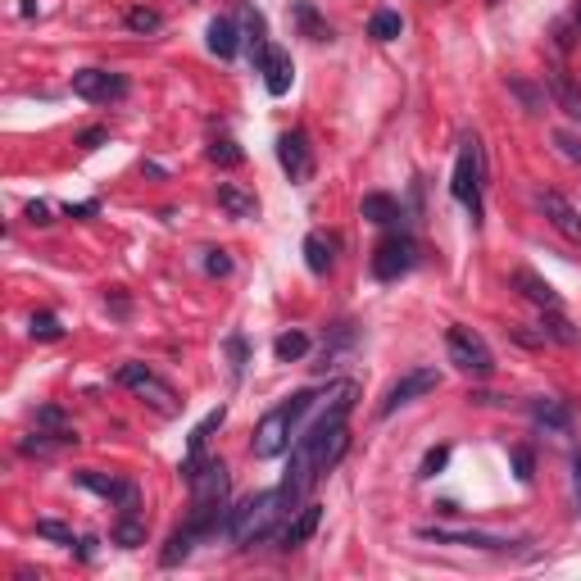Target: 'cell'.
I'll return each mask as SVG.
<instances>
[{"instance_id":"6da1fadb","label":"cell","mask_w":581,"mask_h":581,"mask_svg":"<svg viewBox=\"0 0 581 581\" xmlns=\"http://www.w3.org/2000/svg\"><path fill=\"white\" fill-rule=\"evenodd\" d=\"M191 482V532L196 536H214L218 527H227V463L223 459H200L187 473Z\"/></svg>"},{"instance_id":"7a4b0ae2","label":"cell","mask_w":581,"mask_h":581,"mask_svg":"<svg viewBox=\"0 0 581 581\" xmlns=\"http://www.w3.org/2000/svg\"><path fill=\"white\" fill-rule=\"evenodd\" d=\"M309 404H314V391H296L291 400H282L277 409H268V414L259 418L255 441H250L255 459H277V454L291 445V432H296V423L305 418Z\"/></svg>"},{"instance_id":"3957f363","label":"cell","mask_w":581,"mask_h":581,"mask_svg":"<svg viewBox=\"0 0 581 581\" xmlns=\"http://www.w3.org/2000/svg\"><path fill=\"white\" fill-rule=\"evenodd\" d=\"M286 513L282 504V491H259L250 495V500H241L237 509H227V532H232V541L241 545V550H250L255 541H264L268 532H273V522Z\"/></svg>"},{"instance_id":"277c9868","label":"cell","mask_w":581,"mask_h":581,"mask_svg":"<svg viewBox=\"0 0 581 581\" xmlns=\"http://www.w3.org/2000/svg\"><path fill=\"white\" fill-rule=\"evenodd\" d=\"M450 191L463 209L473 218H482V146L477 137H468L459 146V159H454V178H450Z\"/></svg>"},{"instance_id":"5b68a950","label":"cell","mask_w":581,"mask_h":581,"mask_svg":"<svg viewBox=\"0 0 581 581\" xmlns=\"http://www.w3.org/2000/svg\"><path fill=\"white\" fill-rule=\"evenodd\" d=\"M445 350H450V364L468 377H491L495 373V355L491 345L473 332V327H450L445 332Z\"/></svg>"},{"instance_id":"8992f818","label":"cell","mask_w":581,"mask_h":581,"mask_svg":"<svg viewBox=\"0 0 581 581\" xmlns=\"http://www.w3.org/2000/svg\"><path fill=\"white\" fill-rule=\"evenodd\" d=\"M418 264V246L414 237H404V232H391L386 241H377L373 250V277L377 282H400L409 268Z\"/></svg>"},{"instance_id":"52a82bcc","label":"cell","mask_w":581,"mask_h":581,"mask_svg":"<svg viewBox=\"0 0 581 581\" xmlns=\"http://www.w3.org/2000/svg\"><path fill=\"white\" fill-rule=\"evenodd\" d=\"M119 386L137 391L141 400H150V404L159 409V414H178V395H173V386L159 382V377L150 373L146 364H123V368H119Z\"/></svg>"},{"instance_id":"ba28073f","label":"cell","mask_w":581,"mask_h":581,"mask_svg":"<svg viewBox=\"0 0 581 581\" xmlns=\"http://www.w3.org/2000/svg\"><path fill=\"white\" fill-rule=\"evenodd\" d=\"M418 541H436V545H463V550H513L518 541L509 536H491V532H468V527H418Z\"/></svg>"},{"instance_id":"9c48e42d","label":"cell","mask_w":581,"mask_h":581,"mask_svg":"<svg viewBox=\"0 0 581 581\" xmlns=\"http://www.w3.org/2000/svg\"><path fill=\"white\" fill-rule=\"evenodd\" d=\"M436 386H441V373H436V368H409L400 382H391V391L382 395V409H377V414H395L400 404H414L418 395L436 391Z\"/></svg>"},{"instance_id":"30bf717a","label":"cell","mask_w":581,"mask_h":581,"mask_svg":"<svg viewBox=\"0 0 581 581\" xmlns=\"http://www.w3.org/2000/svg\"><path fill=\"white\" fill-rule=\"evenodd\" d=\"M73 96L109 105V100L128 96V78L123 73H105V69H82V73H73Z\"/></svg>"},{"instance_id":"8fae6325","label":"cell","mask_w":581,"mask_h":581,"mask_svg":"<svg viewBox=\"0 0 581 581\" xmlns=\"http://www.w3.org/2000/svg\"><path fill=\"white\" fill-rule=\"evenodd\" d=\"M277 164H282V173L291 182H309V173H314V150H309V137L300 128L277 137Z\"/></svg>"},{"instance_id":"7c38bea8","label":"cell","mask_w":581,"mask_h":581,"mask_svg":"<svg viewBox=\"0 0 581 581\" xmlns=\"http://www.w3.org/2000/svg\"><path fill=\"white\" fill-rule=\"evenodd\" d=\"M259 73H264L268 96H286V91H291V78H296V64H291V55H286L282 46H264L259 50Z\"/></svg>"},{"instance_id":"4fadbf2b","label":"cell","mask_w":581,"mask_h":581,"mask_svg":"<svg viewBox=\"0 0 581 581\" xmlns=\"http://www.w3.org/2000/svg\"><path fill=\"white\" fill-rule=\"evenodd\" d=\"M536 205H541V214L550 218L554 227H559V232L572 241V246H581V214L559 196V191H541V196H536Z\"/></svg>"},{"instance_id":"5bb4252c","label":"cell","mask_w":581,"mask_h":581,"mask_svg":"<svg viewBox=\"0 0 581 581\" xmlns=\"http://www.w3.org/2000/svg\"><path fill=\"white\" fill-rule=\"evenodd\" d=\"M73 482L87 486V491H96V495H105V500H119L123 509H137V486H132V482H119V477H100V473H91V468L73 473Z\"/></svg>"},{"instance_id":"9a60e30c","label":"cell","mask_w":581,"mask_h":581,"mask_svg":"<svg viewBox=\"0 0 581 581\" xmlns=\"http://www.w3.org/2000/svg\"><path fill=\"white\" fill-rule=\"evenodd\" d=\"M318 522H323V509H318V504H300V509L291 513V522L282 527V550H300V545L318 532Z\"/></svg>"},{"instance_id":"2e32d148","label":"cell","mask_w":581,"mask_h":581,"mask_svg":"<svg viewBox=\"0 0 581 581\" xmlns=\"http://www.w3.org/2000/svg\"><path fill=\"white\" fill-rule=\"evenodd\" d=\"M513 286H518L522 296L532 300V305H541V309H559V291H554L550 282H545V277H536L532 268H518V273H513Z\"/></svg>"},{"instance_id":"e0dca14e","label":"cell","mask_w":581,"mask_h":581,"mask_svg":"<svg viewBox=\"0 0 581 581\" xmlns=\"http://www.w3.org/2000/svg\"><path fill=\"white\" fill-rule=\"evenodd\" d=\"M545 87H550V96L559 100L563 114H572V119H581V91L572 87V78L563 69H545Z\"/></svg>"},{"instance_id":"ac0fdd59","label":"cell","mask_w":581,"mask_h":581,"mask_svg":"<svg viewBox=\"0 0 581 581\" xmlns=\"http://www.w3.org/2000/svg\"><path fill=\"white\" fill-rule=\"evenodd\" d=\"M209 50H214L218 60H232V55L241 50L237 23H232V19H214V23H209Z\"/></svg>"},{"instance_id":"d6986e66","label":"cell","mask_w":581,"mask_h":581,"mask_svg":"<svg viewBox=\"0 0 581 581\" xmlns=\"http://www.w3.org/2000/svg\"><path fill=\"white\" fill-rule=\"evenodd\" d=\"M218 205H223L232 218H255L259 214V200L250 196V191L232 187V182H223V187H218Z\"/></svg>"},{"instance_id":"ffe728a7","label":"cell","mask_w":581,"mask_h":581,"mask_svg":"<svg viewBox=\"0 0 581 581\" xmlns=\"http://www.w3.org/2000/svg\"><path fill=\"white\" fill-rule=\"evenodd\" d=\"M223 418H227V409L223 404H218L214 414L205 418V423L196 427V432H191V445H187V459H182V473H191V468H196L200 463V450H205V441H209V432H214V427H223Z\"/></svg>"},{"instance_id":"44dd1931","label":"cell","mask_w":581,"mask_h":581,"mask_svg":"<svg viewBox=\"0 0 581 581\" xmlns=\"http://www.w3.org/2000/svg\"><path fill=\"white\" fill-rule=\"evenodd\" d=\"M332 250H336V241H327L323 232H309V237H305V264H309V273L323 277L327 268H332Z\"/></svg>"},{"instance_id":"7402d4cb","label":"cell","mask_w":581,"mask_h":581,"mask_svg":"<svg viewBox=\"0 0 581 581\" xmlns=\"http://www.w3.org/2000/svg\"><path fill=\"white\" fill-rule=\"evenodd\" d=\"M359 214H364L368 223L386 227V223H395V218H400V205H395L391 196H382V191H373V196H364V205H359Z\"/></svg>"},{"instance_id":"603a6c76","label":"cell","mask_w":581,"mask_h":581,"mask_svg":"<svg viewBox=\"0 0 581 581\" xmlns=\"http://www.w3.org/2000/svg\"><path fill=\"white\" fill-rule=\"evenodd\" d=\"M532 418L541 427H550V432H568V404H559V400H532Z\"/></svg>"},{"instance_id":"cb8c5ba5","label":"cell","mask_w":581,"mask_h":581,"mask_svg":"<svg viewBox=\"0 0 581 581\" xmlns=\"http://www.w3.org/2000/svg\"><path fill=\"white\" fill-rule=\"evenodd\" d=\"M541 332L550 336V341H559V345H577L581 341V332L568 323V318L559 314V309H545V318H541Z\"/></svg>"},{"instance_id":"d4e9b609","label":"cell","mask_w":581,"mask_h":581,"mask_svg":"<svg viewBox=\"0 0 581 581\" xmlns=\"http://www.w3.org/2000/svg\"><path fill=\"white\" fill-rule=\"evenodd\" d=\"M273 355L282 359V364H296V359L309 355V336H305V332H282V336L273 341Z\"/></svg>"},{"instance_id":"484cf974","label":"cell","mask_w":581,"mask_h":581,"mask_svg":"<svg viewBox=\"0 0 581 581\" xmlns=\"http://www.w3.org/2000/svg\"><path fill=\"white\" fill-rule=\"evenodd\" d=\"M296 23L305 28L309 41H332V28H327V23L318 19V10L309 5V0H296Z\"/></svg>"},{"instance_id":"4316f807","label":"cell","mask_w":581,"mask_h":581,"mask_svg":"<svg viewBox=\"0 0 581 581\" xmlns=\"http://www.w3.org/2000/svg\"><path fill=\"white\" fill-rule=\"evenodd\" d=\"M404 32V19L395 10H382V14H373V23H368V37L373 41H395Z\"/></svg>"},{"instance_id":"83f0119b","label":"cell","mask_w":581,"mask_h":581,"mask_svg":"<svg viewBox=\"0 0 581 581\" xmlns=\"http://www.w3.org/2000/svg\"><path fill=\"white\" fill-rule=\"evenodd\" d=\"M114 541H119V545H141V541H146V522H137V509H123L119 527H114Z\"/></svg>"},{"instance_id":"f1b7e54d","label":"cell","mask_w":581,"mask_h":581,"mask_svg":"<svg viewBox=\"0 0 581 581\" xmlns=\"http://www.w3.org/2000/svg\"><path fill=\"white\" fill-rule=\"evenodd\" d=\"M196 541H200V536L191 532V527H182V532L173 536V541H168V550L159 554V563H164V568H173V563H182V559H187V554H191V545H196Z\"/></svg>"},{"instance_id":"f546056e","label":"cell","mask_w":581,"mask_h":581,"mask_svg":"<svg viewBox=\"0 0 581 581\" xmlns=\"http://www.w3.org/2000/svg\"><path fill=\"white\" fill-rule=\"evenodd\" d=\"M28 336H32V341H60L64 327H60V318H55V314H32Z\"/></svg>"},{"instance_id":"4dcf8cb0","label":"cell","mask_w":581,"mask_h":581,"mask_svg":"<svg viewBox=\"0 0 581 581\" xmlns=\"http://www.w3.org/2000/svg\"><path fill=\"white\" fill-rule=\"evenodd\" d=\"M209 159H214V164H223V168H237L246 155H241V146L232 137H214V146H209Z\"/></svg>"},{"instance_id":"1f68e13d","label":"cell","mask_w":581,"mask_h":581,"mask_svg":"<svg viewBox=\"0 0 581 581\" xmlns=\"http://www.w3.org/2000/svg\"><path fill=\"white\" fill-rule=\"evenodd\" d=\"M128 28L132 32H159V28H164V19H159L155 10H146V5H137V10H128Z\"/></svg>"},{"instance_id":"d6a6232c","label":"cell","mask_w":581,"mask_h":581,"mask_svg":"<svg viewBox=\"0 0 581 581\" xmlns=\"http://www.w3.org/2000/svg\"><path fill=\"white\" fill-rule=\"evenodd\" d=\"M37 536H46V541H60V545H73V532H69V527H64V522H50V518L37 522Z\"/></svg>"},{"instance_id":"836d02e7","label":"cell","mask_w":581,"mask_h":581,"mask_svg":"<svg viewBox=\"0 0 581 581\" xmlns=\"http://www.w3.org/2000/svg\"><path fill=\"white\" fill-rule=\"evenodd\" d=\"M450 463V450L445 445H436V450H427V459H423V468H418V477H436Z\"/></svg>"},{"instance_id":"e575fe53","label":"cell","mask_w":581,"mask_h":581,"mask_svg":"<svg viewBox=\"0 0 581 581\" xmlns=\"http://www.w3.org/2000/svg\"><path fill=\"white\" fill-rule=\"evenodd\" d=\"M205 273L209 277H227V273H232V259H227V250H205Z\"/></svg>"},{"instance_id":"d590c367","label":"cell","mask_w":581,"mask_h":581,"mask_svg":"<svg viewBox=\"0 0 581 581\" xmlns=\"http://www.w3.org/2000/svg\"><path fill=\"white\" fill-rule=\"evenodd\" d=\"M509 91H513V96H522V105L532 109V114H536V109H545V100L536 96V91L527 87V82H522V78H513V82H509Z\"/></svg>"},{"instance_id":"8d00e7d4","label":"cell","mask_w":581,"mask_h":581,"mask_svg":"<svg viewBox=\"0 0 581 581\" xmlns=\"http://www.w3.org/2000/svg\"><path fill=\"white\" fill-rule=\"evenodd\" d=\"M513 468H518V482H532V454L513 450Z\"/></svg>"},{"instance_id":"74e56055","label":"cell","mask_w":581,"mask_h":581,"mask_svg":"<svg viewBox=\"0 0 581 581\" xmlns=\"http://www.w3.org/2000/svg\"><path fill=\"white\" fill-rule=\"evenodd\" d=\"M554 141H559V150H563V155H568V159H577V164H581V141H577V137L559 132V137H554Z\"/></svg>"},{"instance_id":"f35d334b","label":"cell","mask_w":581,"mask_h":581,"mask_svg":"<svg viewBox=\"0 0 581 581\" xmlns=\"http://www.w3.org/2000/svg\"><path fill=\"white\" fill-rule=\"evenodd\" d=\"M28 218H32V223H50V205H41V200H37V205H28Z\"/></svg>"},{"instance_id":"ab89813d","label":"cell","mask_w":581,"mask_h":581,"mask_svg":"<svg viewBox=\"0 0 581 581\" xmlns=\"http://www.w3.org/2000/svg\"><path fill=\"white\" fill-rule=\"evenodd\" d=\"M100 141H105V132L100 128H91V132H82V150H96Z\"/></svg>"},{"instance_id":"60d3db41","label":"cell","mask_w":581,"mask_h":581,"mask_svg":"<svg viewBox=\"0 0 581 581\" xmlns=\"http://www.w3.org/2000/svg\"><path fill=\"white\" fill-rule=\"evenodd\" d=\"M64 214H69V218H87V214H96V200H87V205H69Z\"/></svg>"},{"instance_id":"b9f144b4","label":"cell","mask_w":581,"mask_h":581,"mask_svg":"<svg viewBox=\"0 0 581 581\" xmlns=\"http://www.w3.org/2000/svg\"><path fill=\"white\" fill-rule=\"evenodd\" d=\"M572 23H577V28H581V0H577V5H572Z\"/></svg>"},{"instance_id":"7bdbcfd3","label":"cell","mask_w":581,"mask_h":581,"mask_svg":"<svg viewBox=\"0 0 581 581\" xmlns=\"http://www.w3.org/2000/svg\"><path fill=\"white\" fill-rule=\"evenodd\" d=\"M491 5H495V0H491Z\"/></svg>"}]
</instances>
